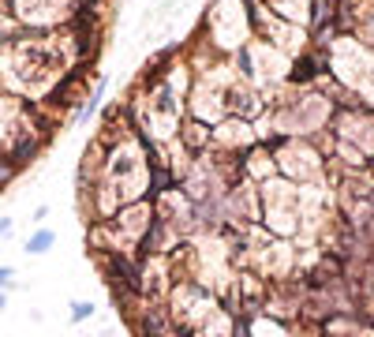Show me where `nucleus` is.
<instances>
[{
    "instance_id": "nucleus-11",
    "label": "nucleus",
    "mask_w": 374,
    "mask_h": 337,
    "mask_svg": "<svg viewBox=\"0 0 374 337\" xmlns=\"http://www.w3.org/2000/svg\"><path fill=\"white\" fill-rule=\"evenodd\" d=\"M11 278H16V270H11V266H0V289H11Z\"/></svg>"
},
{
    "instance_id": "nucleus-9",
    "label": "nucleus",
    "mask_w": 374,
    "mask_h": 337,
    "mask_svg": "<svg viewBox=\"0 0 374 337\" xmlns=\"http://www.w3.org/2000/svg\"><path fill=\"white\" fill-rule=\"evenodd\" d=\"M52 248H57V232H52V229H34L30 232V236H26V244H23V251L26 255H45V251H52Z\"/></svg>"
},
{
    "instance_id": "nucleus-10",
    "label": "nucleus",
    "mask_w": 374,
    "mask_h": 337,
    "mask_svg": "<svg viewBox=\"0 0 374 337\" xmlns=\"http://www.w3.org/2000/svg\"><path fill=\"white\" fill-rule=\"evenodd\" d=\"M72 322L79 326V322H90L94 315H98V307H94V300H72Z\"/></svg>"
},
{
    "instance_id": "nucleus-7",
    "label": "nucleus",
    "mask_w": 374,
    "mask_h": 337,
    "mask_svg": "<svg viewBox=\"0 0 374 337\" xmlns=\"http://www.w3.org/2000/svg\"><path fill=\"white\" fill-rule=\"evenodd\" d=\"M322 75H326V53H322V49L307 45L303 53L292 57V64H288V83L285 86H314Z\"/></svg>"
},
{
    "instance_id": "nucleus-2",
    "label": "nucleus",
    "mask_w": 374,
    "mask_h": 337,
    "mask_svg": "<svg viewBox=\"0 0 374 337\" xmlns=\"http://www.w3.org/2000/svg\"><path fill=\"white\" fill-rule=\"evenodd\" d=\"M195 34L221 57H232L239 45H247L255 38L251 27V11L247 0H206L203 16H198Z\"/></svg>"
},
{
    "instance_id": "nucleus-12",
    "label": "nucleus",
    "mask_w": 374,
    "mask_h": 337,
    "mask_svg": "<svg viewBox=\"0 0 374 337\" xmlns=\"http://www.w3.org/2000/svg\"><path fill=\"white\" fill-rule=\"evenodd\" d=\"M11 236V217H0V240Z\"/></svg>"
},
{
    "instance_id": "nucleus-4",
    "label": "nucleus",
    "mask_w": 374,
    "mask_h": 337,
    "mask_svg": "<svg viewBox=\"0 0 374 337\" xmlns=\"http://www.w3.org/2000/svg\"><path fill=\"white\" fill-rule=\"evenodd\" d=\"M229 60H232L236 75H244L247 83H255L266 98L288 83V64H292V57L285 53V49H277L273 42H266V38H251V42L239 45Z\"/></svg>"
},
{
    "instance_id": "nucleus-13",
    "label": "nucleus",
    "mask_w": 374,
    "mask_h": 337,
    "mask_svg": "<svg viewBox=\"0 0 374 337\" xmlns=\"http://www.w3.org/2000/svg\"><path fill=\"white\" fill-rule=\"evenodd\" d=\"M4 304H8V292H4V289H0V311H4Z\"/></svg>"
},
{
    "instance_id": "nucleus-5",
    "label": "nucleus",
    "mask_w": 374,
    "mask_h": 337,
    "mask_svg": "<svg viewBox=\"0 0 374 337\" xmlns=\"http://www.w3.org/2000/svg\"><path fill=\"white\" fill-rule=\"evenodd\" d=\"M19 30H60L75 19V0H4Z\"/></svg>"
},
{
    "instance_id": "nucleus-3",
    "label": "nucleus",
    "mask_w": 374,
    "mask_h": 337,
    "mask_svg": "<svg viewBox=\"0 0 374 337\" xmlns=\"http://www.w3.org/2000/svg\"><path fill=\"white\" fill-rule=\"evenodd\" d=\"M259 225L273 236L296 240L303 229V206H300V184L288 176H266L259 180Z\"/></svg>"
},
{
    "instance_id": "nucleus-6",
    "label": "nucleus",
    "mask_w": 374,
    "mask_h": 337,
    "mask_svg": "<svg viewBox=\"0 0 374 337\" xmlns=\"http://www.w3.org/2000/svg\"><path fill=\"white\" fill-rule=\"evenodd\" d=\"M259 142V127L255 120H244V116H225V120L213 124V150L225 154H244Z\"/></svg>"
},
{
    "instance_id": "nucleus-1",
    "label": "nucleus",
    "mask_w": 374,
    "mask_h": 337,
    "mask_svg": "<svg viewBox=\"0 0 374 337\" xmlns=\"http://www.w3.org/2000/svg\"><path fill=\"white\" fill-rule=\"evenodd\" d=\"M322 53H326V72L333 79L356 101L374 109V49L363 45L356 34H333V42Z\"/></svg>"
},
{
    "instance_id": "nucleus-8",
    "label": "nucleus",
    "mask_w": 374,
    "mask_h": 337,
    "mask_svg": "<svg viewBox=\"0 0 374 337\" xmlns=\"http://www.w3.org/2000/svg\"><path fill=\"white\" fill-rule=\"evenodd\" d=\"M176 139H180V147L191 154V158H198V154H206V150L213 147V127H210L206 120H198V116L187 113L183 120H180Z\"/></svg>"
}]
</instances>
